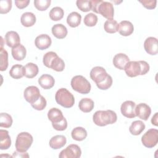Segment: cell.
<instances>
[{"label": "cell", "instance_id": "cell-5", "mask_svg": "<svg viewBox=\"0 0 158 158\" xmlns=\"http://www.w3.org/2000/svg\"><path fill=\"white\" fill-rule=\"evenodd\" d=\"M71 86L73 90L81 93L88 94L91 90L90 83L82 75H76L71 80Z\"/></svg>", "mask_w": 158, "mask_h": 158}, {"label": "cell", "instance_id": "cell-11", "mask_svg": "<svg viewBox=\"0 0 158 158\" xmlns=\"http://www.w3.org/2000/svg\"><path fill=\"white\" fill-rule=\"evenodd\" d=\"M40 96V89L35 86H29L27 87L23 92L25 99L30 104L37 101Z\"/></svg>", "mask_w": 158, "mask_h": 158}, {"label": "cell", "instance_id": "cell-33", "mask_svg": "<svg viewBox=\"0 0 158 158\" xmlns=\"http://www.w3.org/2000/svg\"><path fill=\"white\" fill-rule=\"evenodd\" d=\"M64 10L60 7H54L49 12V17L53 21H58L61 20L64 17Z\"/></svg>", "mask_w": 158, "mask_h": 158}, {"label": "cell", "instance_id": "cell-31", "mask_svg": "<svg viewBox=\"0 0 158 158\" xmlns=\"http://www.w3.org/2000/svg\"><path fill=\"white\" fill-rule=\"evenodd\" d=\"M71 135L74 140L81 141L84 140L86 138L87 132L84 128L81 127H77L72 130Z\"/></svg>", "mask_w": 158, "mask_h": 158}, {"label": "cell", "instance_id": "cell-42", "mask_svg": "<svg viewBox=\"0 0 158 158\" xmlns=\"http://www.w3.org/2000/svg\"><path fill=\"white\" fill-rule=\"evenodd\" d=\"M53 128L57 131H64L67 127V122L66 118L64 117L61 121L56 123H52Z\"/></svg>", "mask_w": 158, "mask_h": 158}, {"label": "cell", "instance_id": "cell-38", "mask_svg": "<svg viewBox=\"0 0 158 158\" xmlns=\"http://www.w3.org/2000/svg\"><path fill=\"white\" fill-rule=\"evenodd\" d=\"M51 2V0H35L34 6L38 10L44 11L50 6Z\"/></svg>", "mask_w": 158, "mask_h": 158}, {"label": "cell", "instance_id": "cell-37", "mask_svg": "<svg viewBox=\"0 0 158 158\" xmlns=\"http://www.w3.org/2000/svg\"><path fill=\"white\" fill-rule=\"evenodd\" d=\"M83 22L88 27H94L98 22V17L93 13H89L84 17Z\"/></svg>", "mask_w": 158, "mask_h": 158}, {"label": "cell", "instance_id": "cell-45", "mask_svg": "<svg viewBox=\"0 0 158 158\" xmlns=\"http://www.w3.org/2000/svg\"><path fill=\"white\" fill-rule=\"evenodd\" d=\"M29 157V155L28 154L27 152H19V151H17V150L13 153V155H12V157Z\"/></svg>", "mask_w": 158, "mask_h": 158}, {"label": "cell", "instance_id": "cell-3", "mask_svg": "<svg viewBox=\"0 0 158 158\" xmlns=\"http://www.w3.org/2000/svg\"><path fill=\"white\" fill-rule=\"evenodd\" d=\"M43 62L46 67L57 72H62L65 68L64 60L53 51L46 52L43 56Z\"/></svg>", "mask_w": 158, "mask_h": 158}, {"label": "cell", "instance_id": "cell-25", "mask_svg": "<svg viewBox=\"0 0 158 158\" xmlns=\"http://www.w3.org/2000/svg\"><path fill=\"white\" fill-rule=\"evenodd\" d=\"M36 20L35 15L30 12L23 13L20 17V22L22 25L26 27L33 26L35 23Z\"/></svg>", "mask_w": 158, "mask_h": 158}, {"label": "cell", "instance_id": "cell-35", "mask_svg": "<svg viewBox=\"0 0 158 158\" xmlns=\"http://www.w3.org/2000/svg\"><path fill=\"white\" fill-rule=\"evenodd\" d=\"M12 118L7 113H1L0 114V127L4 128H9L12 124Z\"/></svg>", "mask_w": 158, "mask_h": 158}, {"label": "cell", "instance_id": "cell-27", "mask_svg": "<svg viewBox=\"0 0 158 158\" xmlns=\"http://www.w3.org/2000/svg\"><path fill=\"white\" fill-rule=\"evenodd\" d=\"M9 75L13 78L20 79L25 76V68L22 65L15 64L11 67Z\"/></svg>", "mask_w": 158, "mask_h": 158}, {"label": "cell", "instance_id": "cell-41", "mask_svg": "<svg viewBox=\"0 0 158 158\" xmlns=\"http://www.w3.org/2000/svg\"><path fill=\"white\" fill-rule=\"evenodd\" d=\"M12 8L11 0H2L0 1V13L7 14Z\"/></svg>", "mask_w": 158, "mask_h": 158}, {"label": "cell", "instance_id": "cell-20", "mask_svg": "<svg viewBox=\"0 0 158 158\" xmlns=\"http://www.w3.org/2000/svg\"><path fill=\"white\" fill-rule=\"evenodd\" d=\"M67 139L64 135H56L49 140V146L53 149H58L66 144Z\"/></svg>", "mask_w": 158, "mask_h": 158}, {"label": "cell", "instance_id": "cell-2", "mask_svg": "<svg viewBox=\"0 0 158 158\" xmlns=\"http://www.w3.org/2000/svg\"><path fill=\"white\" fill-rule=\"evenodd\" d=\"M117 119L116 113L111 110H98L94 112L93 116V122L99 127L113 124L117 121Z\"/></svg>", "mask_w": 158, "mask_h": 158}, {"label": "cell", "instance_id": "cell-23", "mask_svg": "<svg viewBox=\"0 0 158 158\" xmlns=\"http://www.w3.org/2000/svg\"><path fill=\"white\" fill-rule=\"evenodd\" d=\"M48 117L52 123H58L64 118L62 111L56 107L49 109L48 112Z\"/></svg>", "mask_w": 158, "mask_h": 158}, {"label": "cell", "instance_id": "cell-9", "mask_svg": "<svg viewBox=\"0 0 158 158\" xmlns=\"http://www.w3.org/2000/svg\"><path fill=\"white\" fill-rule=\"evenodd\" d=\"M81 155V151L80 148L77 144H72L62 150L59 157L60 158H79Z\"/></svg>", "mask_w": 158, "mask_h": 158}, {"label": "cell", "instance_id": "cell-14", "mask_svg": "<svg viewBox=\"0 0 158 158\" xmlns=\"http://www.w3.org/2000/svg\"><path fill=\"white\" fill-rule=\"evenodd\" d=\"M151 113V107L145 103H139L135 107L136 116L139 118L147 120Z\"/></svg>", "mask_w": 158, "mask_h": 158}, {"label": "cell", "instance_id": "cell-21", "mask_svg": "<svg viewBox=\"0 0 158 158\" xmlns=\"http://www.w3.org/2000/svg\"><path fill=\"white\" fill-rule=\"evenodd\" d=\"M11 145V139L9 131L6 130H0V149L1 150L7 149Z\"/></svg>", "mask_w": 158, "mask_h": 158}, {"label": "cell", "instance_id": "cell-39", "mask_svg": "<svg viewBox=\"0 0 158 158\" xmlns=\"http://www.w3.org/2000/svg\"><path fill=\"white\" fill-rule=\"evenodd\" d=\"M46 104H47V102L46 99L43 96L41 95L37 101L31 104V106L33 109L37 110H42L46 107Z\"/></svg>", "mask_w": 158, "mask_h": 158}, {"label": "cell", "instance_id": "cell-30", "mask_svg": "<svg viewBox=\"0 0 158 158\" xmlns=\"http://www.w3.org/2000/svg\"><path fill=\"white\" fill-rule=\"evenodd\" d=\"M145 128V125L141 120H135L130 126L129 131L133 135H139Z\"/></svg>", "mask_w": 158, "mask_h": 158}, {"label": "cell", "instance_id": "cell-44", "mask_svg": "<svg viewBox=\"0 0 158 158\" xmlns=\"http://www.w3.org/2000/svg\"><path fill=\"white\" fill-rule=\"evenodd\" d=\"M29 3H30L29 0H23V1L15 0V4L17 7H18L20 9H23V8L27 7V6L28 5Z\"/></svg>", "mask_w": 158, "mask_h": 158}, {"label": "cell", "instance_id": "cell-19", "mask_svg": "<svg viewBox=\"0 0 158 158\" xmlns=\"http://www.w3.org/2000/svg\"><path fill=\"white\" fill-rule=\"evenodd\" d=\"M39 85L45 89H49L52 88L55 83L54 78L49 74H43L38 78Z\"/></svg>", "mask_w": 158, "mask_h": 158}, {"label": "cell", "instance_id": "cell-29", "mask_svg": "<svg viewBox=\"0 0 158 158\" xmlns=\"http://www.w3.org/2000/svg\"><path fill=\"white\" fill-rule=\"evenodd\" d=\"M94 101L89 98L81 99L78 104L79 109L83 112L88 113L91 112L94 108Z\"/></svg>", "mask_w": 158, "mask_h": 158}, {"label": "cell", "instance_id": "cell-24", "mask_svg": "<svg viewBox=\"0 0 158 158\" xmlns=\"http://www.w3.org/2000/svg\"><path fill=\"white\" fill-rule=\"evenodd\" d=\"M12 56L16 60H22L25 59L27 54L26 48L21 44H18L12 49Z\"/></svg>", "mask_w": 158, "mask_h": 158}, {"label": "cell", "instance_id": "cell-22", "mask_svg": "<svg viewBox=\"0 0 158 158\" xmlns=\"http://www.w3.org/2000/svg\"><path fill=\"white\" fill-rule=\"evenodd\" d=\"M52 35L58 39H63L67 35V29L62 23L55 24L52 27Z\"/></svg>", "mask_w": 158, "mask_h": 158}, {"label": "cell", "instance_id": "cell-43", "mask_svg": "<svg viewBox=\"0 0 158 158\" xmlns=\"http://www.w3.org/2000/svg\"><path fill=\"white\" fill-rule=\"evenodd\" d=\"M139 2H141L143 6L148 9H153L156 7V0H143V1H139Z\"/></svg>", "mask_w": 158, "mask_h": 158}, {"label": "cell", "instance_id": "cell-13", "mask_svg": "<svg viewBox=\"0 0 158 158\" xmlns=\"http://www.w3.org/2000/svg\"><path fill=\"white\" fill-rule=\"evenodd\" d=\"M144 48L150 55H156L158 52L157 39L154 37H148L144 43Z\"/></svg>", "mask_w": 158, "mask_h": 158}, {"label": "cell", "instance_id": "cell-7", "mask_svg": "<svg viewBox=\"0 0 158 158\" xmlns=\"http://www.w3.org/2000/svg\"><path fill=\"white\" fill-rule=\"evenodd\" d=\"M141 142L146 148L154 147L158 143V130L154 128L148 130L141 137Z\"/></svg>", "mask_w": 158, "mask_h": 158}, {"label": "cell", "instance_id": "cell-15", "mask_svg": "<svg viewBox=\"0 0 158 158\" xmlns=\"http://www.w3.org/2000/svg\"><path fill=\"white\" fill-rule=\"evenodd\" d=\"M51 37L46 34H41L36 36L35 40V44L40 50L48 49L51 44Z\"/></svg>", "mask_w": 158, "mask_h": 158}, {"label": "cell", "instance_id": "cell-26", "mask_svg": "<svg viewBox=\"0 0 158 158\" xmlns=\"http://www.w3.org/2000/svg\"><path fill=\"white\" fill-rule=\"evenodd\" d=\"M25 77L28 78H33L36 77L39 72L38 67L36 64L29 62L27 63L25 66Z\"/></svg>", "mask_w": 158, "mask_h": 158}, {"label": "cell", "instance_id": "cell-1", "mask_svg": "<svg viewBox=\"0 0 158 158\" xmlns=\"http://www.w3.org/2000/svg\"><path fill=\"white\" fill-rule=\"evenodd\" d=\"M125 73L129 77L146 74L149 70V65L144 60L129 61L124 68Z\"/></svg>", "mask_w": 158, "mask_h": 158}, {"label": "cell", "instance_id": "cell-16", "mask_svg": "<svg viewBox=\"0 0 158 158\" xmlns=\"http://www.w3.org/2000/svg\"><path fill=\"white\" fill-rule=\"evenodd\" d=\"M6 44L10 48H14L20 44V38L19 34L14 31H9L5 35Z\"/></svg>", "mask_w": 158, "mask_h": 158}, {"label": "cell", "instance_id": "cell-6", "mask_svg": "<svg viewBox=\"0 0 158 158\" xmlns=\"http://www.w3.org/2000/svg\"><path fill=\"white\" fill-rule=\"evenodd\" d=\"M33 141V136L28 132L20 133L16 138L15 148L17 151L25 152L31 146Z\"/></svg>", "mask_w": 158, "mask_h": 158}, {"label": "cell", "instance_id": "cell-12", "mask_svg": "<svg viewBox=\"0 0 158 158\" xmlns=\"http://www.w3.org/2000/svg\"><path fill=\"white\" fill-rule=\"evenodd\" d=\"M136 104L131 101H126L123 102L120 107L122 114L129 118H132L136 117L135 114Z\"/></svg>", "mask_w": 158, "mask_h": 158}, {"label": "cell", "instance_id": "cell-28", "mask_svg": "<svg viewBox=\"0 0 158 158\" xmlns=\"http://www.w3.org/2000/svg\"><path fill=\"white\" fill-rule=\"evenodd\" d=\"M81 20V16L79 13L77 12H72L68 15L67 18V23L70 27L75 28L80 25Z\"/></svg>", "mask_w": 158, "mask_h": 158}, {"label": "cell", "instance_id": "cell-4", "mask_svg": "<svg viewBox=\"0 0 158 158\" xmlns=\"http://www.w3.org/2000/svg\"><path fill=\"white\" fill-rule=\"evenodd\" d=\"M55 99L57 104L65 108L72 107L75 103V98L73 94L64 88H60L57 91Z\"/></svg>", "mask_w": 158, "mask_h": 158}, {"label": "cell", "instance_id": "cell-46", "mask_svg": "<svg viewBox=\"0 0 158 158\" xmlns=\"http://www.w3.org/2000/svg\"><path fill=\"white\" fill-rule=\"evenodd\" d=\"M157 118H158V113L156 112L155 113V114L153 115V117L151 118V123L152 125H155V126H157L158 125V122H157Z\"/></svg>", "mask_w": 158, "mask_h": 158}, {"label": "cell", "instance_id": "cell-32", "mask_svg": "<svg viewBox=\"0 0 158 158\" xmlns=\"http://www.w3.org/2000/svg\"><path fill=\"white\" fill-rule=\"evenodd\" d=\"M118 23L114 19L107 20L104 24V28L105 31L109 33H114L118 31Z\"/></svg>", "mask_w": 158, "mask_h": 158}, {"label": "cell", "instance_id": "cell-10", "mask_svg": "<svg viewBox=\"0 0 158 158\" xmlns=\"http://www.w3.org/2000/svg\"><path fill=\"white\" fill-rule=\"evenodd\" d=\"M89 75L91 80L97 85L103 81L108 74L104 68L100 66H96L91 69Z\"/></svg>", "mask_w": 158, "mask_h": 158}, {"label": "cell", "instance_id": "cell-18", "mask_svg": "<svg viewBox=\"0 0 158 158\" xmlns=\"http://www.w3.org/2000/svg\"><path fill=\"white\" fill-rule=\"evenodd\" d=\"M118 33L122 36H127L131 35L134 31V27L131 22L128 20H123L118 24Z\"/></svg>", "mask_w": 158, "mask_h": 158}, {"label": "cell", "instance_id": "cell-40", "mask_svg": "<svg viewBox=\"0 0 158 158\" xmlns=\"http://www.w3.org/2000/svg\"><path fill=\"white\" fill-rule=\"evenodd\" d=\"M112 82H113V80H112V77L110 75L108 74V75L107 76L106 79L103 81H102L101 83H100L99 84H97L96 86L100 89L106 90V89H109L112 86Z\"/></svg>", "mask_w": 158, "mask_h": 158}, {"label": "cell", "instance_id": "cell-8", "mask_svg": "<svg viewBox=\"0 0 158 158\" xmlns=\"http://www.w3.org/2000/svg\"><path fill=\"white\" fill-rule=\"evenodd\" d=\"M96 13L101 14L107 20H112L114 14L113 4L109 2L103 1L101 0V2L98 5Z\"/></svg>", "mask_w": 158, "mask_h": 158}, {"label": "cell", "instance_id": "cell-17", "mask_svg": "<svg viewBox=\"0 0 158 158\" xmlns=\"http://www.w3.org/2000/svg\"><path fill=\"white\" fill-rule=\"evenodd\" d=\"M112 61L114 65L116 68L120 70H124L125 65L130 61V59L126 54L118 53L115 55Z\"/></svg>", "mask_w": 158, "mask_h": 158}, {"label": "cell", "instance_id": "cell-36", "mask_svg": "<svg viewBox=\"0 0 158 158\" xmlns=\"http://www.w3.org/2000/svg\"><path fill=\"white\" fill-rule=\"evenodd\" d=\"M77 7L83 12H88L91 10V1L88 0H77L76 2Z\"/></svg>", "mask_w": 158, "mask_h": 158}, {"label": "cell", "instance_id": "cell-34", "mask_svg": "<svg viewBox=\"0 0 158 158\" xmlns=\"http://www.w3.org/2000/svg\"><path fill=\"white\" fill-rule=\"evenodd\" d=\"M8 53L6 50L1 48L0 49V70L4 71L8 67Z\"/></svg>", "mask_w": 158, "mask_h": 158}]
</instances>
